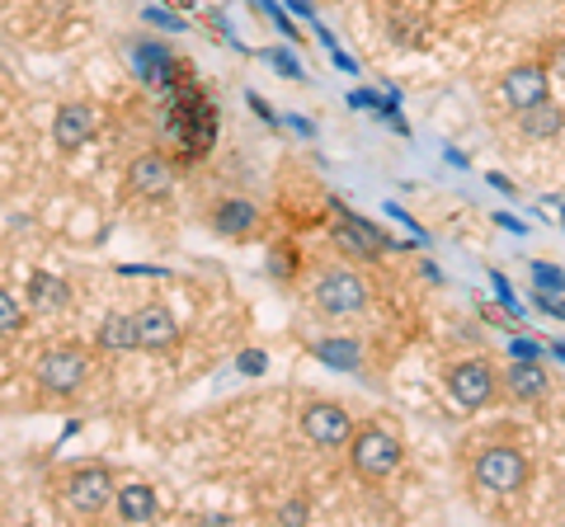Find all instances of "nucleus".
<instances>
[{
	"instance_id": "obj_16",
	"label": "nucleus",
	"mask_w": 565,
	"mask_h": 527,
	"mask_svg": "<svg viewBox=\"0 0 565 527\" xmlns=\"http://www.w3.org/2000/svg\"><path fill=\"white\" fill-rule=\"evenodd\" d=\"M132 72H137L141 85H174V57H170V47L166 43H151V39L132 43Z\"/></svg>"
},
{
	"instance_id": "obj_14",
	"label": "nucleus",
	"mask_w": 565,
	"mask_h": 527,
	"mask_svg": "<svg viewBox=\"0 0 565 527\" xmlns=\"http://www.w3.org/2000/svg\"><path fill=\"white\" fill-rule=\"evenodd\" d=\"M95 137V109L90 104H62L57 118H52V142L62 151H81Z\"/></svg>"
},
{
	"instance_id": "obj_12",
	"label": "nucleus",
	"mask_w": 565,
	"mask_h": 527,
	"mask_svg": "<svg viewBox=\"0 0 565 527\" xmlns=\"http://www.w3.org/2000/svg\"><path fill=\"white\" fill-rule=\"evenodd\" d=\"M504 396L519 400V406H542L546 396H552V373H546V363L537 358H519L504 367Z\"/></svg>"
},
{
	"instance_id": "obj_13",
	"label": "nucleus",
	"mask_w": 565,
	"mask_h": 527,
	"mask_svg": "<svg viewBox=\"0 0 565 527\" xmlns=\"http://www.w3.org/2000/svg\"><path fill=\"white\" fill-rule=\"evenodd\" d=\"M180 344V321H174V311L151 302L137 311V348L141 354H170V348Z\"/></svg>"
},
{
	"instance_id": "obj_3",
	"label": "nucleus",
	"mask_w": 565,
	"mask_h": 527,
	"mask_svg": "<svg viewBox=\"0 0 565 527\" xmlns=\"http://www.w3.org/2000/svg\"><path fill=\"white\" fill-rule=\"evenodd\" d=\"M471 481L481 495L494 499H519L527 485H533V456L519 443H486L471 462Z\"/></svg>"
},
{
	"instance_id": "obj_6",
	"label": "nucleus",
	"mask_w": 565,
	"mask_h": 527,
	"mask_svg": "<svg viewBox=\"0 0 565 527\" xmlns=\"http://www.w3.org/2000/svg\"><path fill=\"white\" fill-rule=\"evenodd\" d=\"M444 386H448V396L457 400L462 410H486L494 406V400L504 396V377H500V367H494L490 358H457L444 367Z\"/></svg>"
},
{
	"instance_id": "obj_28",
	"label": "nucleus",
	"mask_w": 565,
	"mask_h": 527,
	"mask_svg": "<svg viewBox=\"0 0 565 527\" xmlns=\"http://www.w3.org/2000/svg\"><path fill=\"white\" fill-rule=\"evenodd\" d=\"M537 306H542V311H552V315H561V321H565V302H556L552 292H542V297H537Z\"/></svg>"
},
{
	"instance_id": "obj_7",
	"label": "nucleus",
	"mask_w": 565,
	"mask_h": 527,
	"mask_svg": "<svg viewBox=\"0 0 565 527\" xmlns=\"http://www.w3.org/2000/svg\"><path fill=\"white\" fill-rule=\"evenodd\" d=\"M90 373H95V363L76 344H57V348H47V354H39V363H33V377H39V386L47 396H57V400L81 396L85 381H90Z\"/></svg>"
},
{
	"instance_id": "obj_5",
	"label": "nucleus",
	"mask_w": 565,
	"mask_h": 527,
	"mask_svg": "<svg viewBox=\"0 0 565 527\" xmlns=\"http://www.w3.org/2000/svg\"><path fill=\"white\" fill-rule=\"evenodd\" d=\"M311 306L330 315V321H353V315L373 306V288H367L359 269H326L311 288Z\"/></svg>"
},
{
	"instance_id": "obj_11",
	"label": "nucleus",
	"mask_w": 565,
	"mask_h": 527,
	"mask_svg": "<svg viewBox=\"0 0 565 527\" xmlns=\"http://www.w3.org/2000/svg\"><path fill=\"white\" fill-rule=\"evenodd\" d=\"M330 240H334V250H340L344 259H363V264L382 259V250H386V236L377 232L373 222H363V217H353V213H344L340 222H334Z\"/></svg>"
},
{
	"instance_id": "obj_23",
	"label": "nucleus",
	"mask_w": 565,
	"mask_h": 527,
	"mask_svg": "<svg viewBox=\"0 0 565 527\" xmlns=\"http://www.w3.org/2000/svg\"><path fill=\"white\" fill-rule=\"evenodd\" d=\"M264 57H269V62L278 66V76H288V80H302V66H297V57H292V52L269 47V52H264Z\"/></svg>"
},
{
	"instance_id": "obj_27",
	"label": "nucleus",
	"mask_w": 565,
	"mask_h": 527,
	"mask_svg": "<svg viewBox=\"0 0 565 527\" xmlns=\"http://www.w3.org/2000/svg\"><path fill=\"white\" fill-rule=\"evenodd\" d=\"M278 518H282V523H307V518H311V508H307V499H292V504H282V508H278Z\"/></svg>"
},
{
	"instance_id": "obj_1",
	"label": "nucleus",
	"mask_w": 565,
	"mask_h": 527,
	"mask_svg": "<svg viewBox=\"0 0 565 527\" xmlns=\"http://www.w3.org/2000/svg\"><path fill=\"white\" fill-rule=\"evenodd\" d=\"M52 485H57V499L66 504V514L81 518V523L104 518L114 508V495H118V481L104 462H71L52 476Z\"/></svg>"
},
{
	"instance_id": "obj_4",
	"label": "nucleus",
	"mask_w": 565,
	"mask_h": 527,
	"mask_svg": "<svg viewBox=\"0 0 565 527\" xmlns=\"http://www.w3.org/2000/svg\"><path fill=\"white\" fill-rule=\"evenodd\" d=\"M349 471L359 481L367 485H382L386 476H396L401 462H405V443H401V433L396 429H386V424H359L349 438Z\"/></svg>"
},
{
	"instance_id": "obj_18",
	"label": "nucleus",
	"mask_w": 565,
	"mask_h": 527,
	"mask_svg": "<svg viewBox=\"0 0 565 527\" xmlns=\"http://www.w3.org/2000/svg\"><path fill=\"white\" fill-rule=\"evenodd\" d=\"M514 118H519V132L527 137V142H556V137L565 132V109L556 99H542V104H533V109H523Z\"/></svg>"
},
{
	"instance_id": "obj_29",
	"label": "nucleus",
	"mask_w": 565,
	"mask_h": 527,
	"mask_svg": "<svg viewBox=\"0 0 565 527\" xmlns=\"http://www.w3.org/2000/svg\"><path fill=\"white\" fill-rule=\"evenodd\" d=\"M245 367H250V377H255L259 367H264V358L259 354H241V373H245Z\"/></svg>"
},
{
	"instance_id": "obj_8",
	"label": "nucleus",
	"mask_w": 565,
	"mask_h": 527,
	"mask_svg": "<svg viewBox=\"0 0 565 527\" xmlns=\"http://www.w3.org/2000/svg\"><path fill=\"white\" fill-rule=\"evenodd\" d=\"M353 415L344 406H334V400H311V406L302 410V433L307 443L326 448V452H344L349 438H353Z\"/></svg>"
},
{
	"instance_id": "obj_26",
	"label": "nucleus",
	"mask_w": 565,
	"mask_h": 527,
	"mask_svg": "<svg viewBox=\"0 0 565 527\" xmlns=\"http://www.w3.org/2000/svg\"><path fill=\"white\" fill-rule=\"evenodd\" d=\"M269 259H274V264H269V269H274V278H288V273L297 269V255H292V250H282V245H278V250H274Z\"/></svg>"
},
{
	"instance_id": "obj_22",
	"label": "nucleus",
	"mask_w": 565,
	"mask_h": 527,
	"mask_svg": "<svg viewBox=\"0 0 565 527\" xmlns=\"http://www.w3.org/2000/svg\"><path fill=\"white\" fill-rule=\"evenodd\" d=\"M24 321H29V315H24V306H20V297L0 288V340L20 335V330H24Z\"/></svg>"
},
{
	"instance_id": "obj_10",
	"label": "nucleus",
	"mask_w": 565,
	"mask_h": 527,
	"mask_svg": "<svg viewBox=\"0 0 565 527\" xmlns=\"http://www.w3.org/2000/svg\"><path fill=\"white\" fill-rule=\"evenodd\" d=\"M174 180H180V165H174L166 151H141L137 161L128 165V193L132 198H147V203L170 198Z\"/></svg>"
},
{
	"instance_id": "obj_2",
	"label": "nucleus",
	"mask_w": 565,
	"mask_h": 527,
	"mask_svg": "<svg viewBox=\"0 0 565 527\" xmlns=\"http://www.w3.org/2000/svg\"><path fill=\"white\" fill-rule=\"evenodd\" d=\"M166 132L184 147L189 161L212 147V132H217V104H212L199 85H174L166 99Z\"/></svg>"
},
{
	"instance_id": "obj_9",
	"label": "nucleus",
	"mask_w": 565,
	"mask_h": 527,
	"mask_svg": "<svg viewBox=\"0 0 565 527\" xmlns=\"http://www.w3.org/2000/svg\"><path fill=\"white\" fill-rule=\"evenodd\" d=\"M552 72H546V62H519V66H509L504 80H500V99H504V109H533V104L542 99H552Z\"/></svg>"
},
{
	"instance_id": "obj_19",
	"label": "nucleus",
	"mask_w": 565,
	"mask_h": 527,
	"mask_svg": "<svg viewBox=\"0 0 565 527\" xmlns=\"http://www.w3.org/2000/svg\"><path fill=\"white\" fill-rule=\"evenodd\" d=\"M311 354L321 358L326 367H334V373H359L363 367V344L353 335H326L311 344Z\"/></svg>"
},
{
	"instance_id": "obj_17",
	"label": "nucleus",
	"mask_w": 565,
	"mask_h": 527,
	"mask_svg": "<svg viewBox=\"0 0 565 527\" xmlns=\"http://www.w3.org/2000/svg\"><path fill=\"white\" fill-rule=\"evenodd\" d=\"M156 514H161V499H156V490L147 481L118 485V495H114V518L118 523H151Z\"/></svg>"
},
{
	"instance_id": "obj_25",
	"label": "nucleus",
	"mask_w": 565,
	"mask_h": 527,
	"mask_svg": "<svg viewBox=\"0 0 565 527\" xmlns=\"http://www.w3.org/2000/svg\"><path fill=\"white\" fill-rule=\"evenodd\" d=\"M546 72H552L556 80H565V39H552V43H546Z\"/></svg>"
},
{
	"instance_id": "obj_24",
	"label": "nucleus",
	"mask_w": 565,
	"mask_h": 527,
	"mask_svg": "<svg viewBox=\"0 0 565 527\" xmlns=\"http://www.w3.org/2000/svg\"><path fill=\"white\" fill-rule=\"evenodd\" d=\"M141 20L156 24V29H174V33H184V29H189L184 14H170V10H147V14H141Z\"/></svg>"
},
{
	"instance_id": "obj_21",
	"label": "nucleus",
	"mask_w": 565,
	"mask_h": 527,
	"mask_svg": "<svg viewBox=\"0 0 565 527\" xmlns=\"http://www.w3.org/2000/svg\"><path fill=\"white\" fill-rule=\"evenodd\" d=\"M95 344L104 354H132L137 348V315H109V321L99 325Z\"/></svg>"
},
{
	"instance_id": "obj_20",
	"label": "nucleus",
	"mask_w": 565,
	"mask_h": 527,
	"mask_svg": "<svg viewBox=\"0 0 565 527\" xmlns=\"http://www.w3.org/2000/svg\"><path fill=\"white\" fill-rule=\"evenodd\" d=\"M29 302L39 311H66L71 306V283L57 273H47V269L29 273Z\"/></svg>"
},
{
	"instance_id": "obj_15",
	"label": "nucleus",
	"mask_w": 565,
	"mask_h": 527,
	"mask_svg": "<svg viewBox=\"0 0 565 527\" xmlns=\"http://www.w3.org/2000/svg\"><path fill=\"white\" fill-rule=\"evenodd\" d=\"M207 222H212V232H217V236L245 240L255 232L259 213H255V203H245V198H217V203H212V213H207Z\"/></svg>"
}]
</instances>
